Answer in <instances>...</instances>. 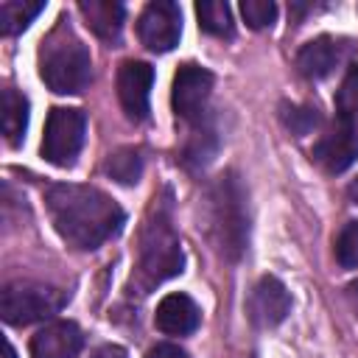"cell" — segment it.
<instances>
[{"label":"cell","mask_w":358,"mask_h":358,"mask_svg":"<svg viewBox=\"0 0 358 358\" xmlns=\"http://www.w3.org/2000/svg\"><path fill=\"white\" fill-rule=\"evenodd\" d=\"M45 201L62 241L84 252H92L109 238H115L126 221L120 204L92 185H73V182L50 185Z\"/></svg>","instance_id":"obj_1"},{"label":"cell","mask_w":358,"mask_h":358,"mask_svg":"<svg viewBox=\"0 0 358 358\" xmlns=\"http://www.w3.org/2000/svg\"><path fill=\"white\" fill-rule=\"evenodd\" d=\"M182 266H185V255L171 218V196L168 193L165 199L154 196L151 213L140 235V260H137V277H134L140 294H148L154 285L176 277Z\"/></svg>","instance_id":"obj_2"},{"label":"cell","mask_w":358,"mask_h":358,"mask_svg":"<svg viewBox=\"0 0 358 358\" xmlns=\"http://www.w3.org/2000/svg\"><path fill=\"white\" fill-rule=\"evenodd\" d=\"M207 235L227 260H238L249 243V210L241 179L227 171L207 193Z\"/></svg>","instance_id":"obj_3"},{"label":"cell","mask_w":358,"mask_h":358,"mask_svg":"<svg viewBox=\"0 0 358 358\" xmlns=\"http://www.w3.org/2000/svg\"><path fill=\"white\" fill-rule=\"evenodd\" d=\"M39 76L59 95H78L92 81V59L87 45L62 20L39 48Z\"/></svg>","instance_id":"obj_4"},{"label":"cell","mask_w":358,"mask_h":358,"mask_svg":"<svg viewBox=\"0 0 358 358\" xmlns=\"http://www.w3.org/2000/svg\"><path fill=\"white\" fill-rule=\"evenodd\" d=\"M64 305H67V294L62 288L34 282V280H14V282H6L0 291V313L8 324H17V327L50 319Z\"/></svg>","instance_id":"obj_5"},{"label":"cell","mask_w":358,"mask_h":358,"mask_svg":"<svg viewBox=\"0 0 358 358\" xmlns=\"http://www.w3.org/2000/svg\"><path fill=\"white\" fill-rule=\"evenodd\" d=\"M87 134V115L76 106H53L45 123L42 157L50 165H73Z\"/></svg>","instance_id":"obj_6"},{"label":"cell","mask_w":358,"mask_h":358,"mask_svg":"<svg viewBox=\"0 0 358 358\" xmlns=\"http://www.w3.org/2000/svg\"><path fill=\"white\" fill-rule=\"evenodd\" d=\"M137 34L140 42L154 50V53H165L171 48L179 45L182 36V11L176 3L171 0H154L143 8L140 20H137Z\"/></svg>","instance_id":"obj_7"},{"label":"cell","mask_w":358,"mask_h":358,"mask_svg":"<svg viewBox=\"0 0 358 358\" xmlns=\"http://www.w3.org/2000/svg\"><path fill=\"white\" fill-rule=\"evenodd\" d=\"M210 92H213V73L201 64H182L173 76V92H171L173 112L190 123L201 120Z\"/></svg>","instance_id":"obj_8"},{"label":"cell","mask_w":358,"mask_h":358,"mask_svg":"<svg viewBox=\"0 0 358 358\" xmlns=\"http://www.w3.org/2000/svg\"><path fill=\"white\" fill-rule=\"evenodd\" d=\"M151 84H154V67L148 62H123L117 70V98L123 112L131 120H145L148 117V98H151Z\"/></svg>","instance_id":"obj_9"},{"label":"cell","mask_w":358,"mask_h":358,"mask_svg":"<svg viewBox=\"0 0 358 358\" xmlns=\"http://www.w3.org/2000/svg\"><path fill=\"white\" fill-rule=\"evenodd\" d=\"M291 313V294L288 288L266 274L257 280V285L252 288V296H249V319L252 324L257 327H277L285 316Z\"/></svg>","instance_id":"obj_10"},{"label":"cell","mask_w":358,"mask_h":358,"mask_svg":"<svg viewBox=\"0 0 358 358\" xmlns=\"http://www.w3.org/2000/svg\"><path fill=\"white\" fill-rule=\"evenodd\" d=\"M84 347V333L70 319H56L45 324L31 338V358H76Z\"/></svg>","instance_id":"obj_11"},{"label":"cell","mask_w":358,"mask_h":358,"mask_svg":"<svg viewBox=\"0 0 358 358\" xmlns=\"http://www.w3.org/2000/svg\"><path fill=\"white\" fill-rule=\"evenodd\" d=\"M316 162L327 171V173H341L347 171L355 159H358V134L352 126L338 123L330 134H324L316 148H313Z\"/></svg>","instance_id":"obj_12"},{"label":"cell","mask_w":358,"mask_h":358,"mask_svg":"<svg viewBox=\"0 0 358 358\" xmlns=\"http://www.w3.org/2000/svg\"><path fill=\"white\" fill-rule=\"evenodd\" d=\"M199 322L201 310L187 294H165L154 313V324L165 336H187L199 327Z\"/></svg>","instance_id":"obj_13"},{"label":"cell","mask_w":358,"mask_h":358,"mask_svg":"<svg viewBox=\"0 0 358 358\" xmlns=\"http://www.w3.org/2000/svg\"><path fill=\"white\" fill-rule=\"evenodd\" d=\"M87 25L92 28L95 36H101L103 42H117L120 31H123V20H126V8L115 0H81L78 3Z\"/></svg>","instance_id":"obj_14"},{"label":"cell","mask_w":358,"mask_h":358,"mask_svg":"<svg viewBox=\"0 0 358 358\" xmlns=\"http://www.w3.org/2000/svg\"><path fill=\"white\" fill-rule=\"evenodd\" d=\"M341 50L330 36H316L310 42H305L296 53V67L305 78H324L333 73V67L338 64Z\"/></svg>","instance_id":"obj_15"},{"label":"cell","mask_w":358,"mask_h":358,"mask_svg":"<svg viewBox=\"0 0 358 358\" xmlns=\"http://www.w3.org/2000/svg\"><path fill=\"white\" fill-rule=\"evenodd\" d=\"M25 129H28V98L14 87H6L3 90V134L11 145H17L25 137Z\"/></svg>","instance_id":"obj_16"},{"label":"cell","mask_w":358,"mask_h":358,"mask_svg":"<svg viewBox=\"0 0 358 358\" xmlns=\"http://www.w3.org/2000/svg\"><path fill=\"white\" fill-rule=\"evenodd\" d=\"M45 11V3H28V0H6L0 3V31L6 36L25 31L36 14Z\"/></svg>","instance_id":"obj_17"},{"label":"cell","mask_w":358,"mask_h":358,"mask_svg":"<svg viewBox=\"0 0 358 358\" xmlns=\"http://www.w3.org/2000/svg\"><path fill=\"white\" fill-rule=\"evenodd\" d=\"M103 171L120 185H137L143 176V157L137 148H117L115 154L106 157Z\"/></svg>","instance_id":"obj_18"},{"label":"cell","mask_w":358,"mask_h":358,"mask_svg":"<svg viewBox=\"0 0 358 358\" xmlns=\"http://www.w3.org/2000/svg\"><path fill=\"white\" fill-rule=\"evenodd\" d=\"M336 115H338V123L355 129L358 123V64H350V70L341 78V87L336 92Z\"/></svg>","instance_id":"obj_19"},{"label":"cell","mask_w":358,"mask_h":358,"mask_svg":"<svg viewBox=\"0 0 358 358\" xmlns=\"http://www.w3.org/2000/svg\"><path fill=\"white\" fill-rule=\"evenodd\" d=\"M196 17H199V28L204 34H213V36H229L232 34V14H229V6L221 0L199 3Z\"/></svg>","instance_id":"obj_20"},{"label":"cell","mask_w":358,"mask_h":358,"mask_svg":"<svg viewBox=\"0 0 358 358\" xmlns=\"http://www.w3.org/2000/svg\"><path fill=\"white\" fill-rule=\"evenodd\" d=\"M336 260L341 268H358V221H347L336 238Z\"/></svg>","instance_id":"obj_21"},{"label":"cell","mask_w":358,"mask_h":358,"mask_svg":"<svg viewBox=\"0 0 358 358\" xmlns=\"http://www.w3.org/2000/svg\"><path fill=\"white\" fill-rule=\"evenodd\" d=\"M241 14L249 28H268L277 20V6L271 0H243Z\"/></svg>","instance_id":"obj_22"},{"label":"cell","mask_w":358,"mask_h":358,"mask_svg":"<svg viewBox=\"0 0 358 358\" xmlns=\"http://www.w3.org/2000/svg\"><path fill=\"white\" fill-rule=\"evenodd\" d=\"M282 123L294 131V134H308L319 126V112L313 106H285L282 109Z\"/></svg>","instance_id":"obj_23"},{"label":"cell","mask_w":358,"mask_h":358,"mask_svg":"<svg viewBox=\"0 0 358 358\" xmlns=\"http://www.w3.org/2000/svg\"><path fill=\"white\" fill-rule=\"evenodd\" d=\"M213 154H215V140H213V131H201V134H196L193 140H190V145H187V151H185V159H187V165H204V162H210L213 159Z\"/></svg>","instance_id":"obj_24"},{"label":"cell","mask_w":358,"mask_h":358,"mask_svg":"<svg viewBox=\"0 0 358 358\" xmlns=\"http://www.w3.org/2000/svg\"><path fill=\"white\" fill-rule=\"evenodd\" d=\"M145 358H190L179 344H157V347H151L148 352H145Z\"/></svg>","instance_id":"obj_25"},{"label":"cell","mask_w":358,"mask_h":358,"mask_svg":"<svg viewBox=\"0 0 358 358\" xmlns=\"http://www.w3.org/2000/svg\"><path fill=\"white\" fill-rule=\"evenodd\" d=\"M90 358H129V352H126L123 347H117V344H103V347H98Z\"/></svg>","instance_id":"obj_26"},{"label":"cell","mask_w":358,"mask_h":358,"mask_svg":"<svg viewBox=\"0 0 358 358\" xmlns=\"http://www.w3.org/2000/svg\"><path fill=\"white\" fill-rule=\"evenodd\" d=\"M347 193H350V199H352V201L358 204V176H355L352 182H350V187H347Z\"/></svg>","instance_id":"obj_27"},{"label":"cell","mask_w":358,"mask_h":358,"mask_svg":"<svg viewBox=\"0 0 358 358\" xmlns=\"http://www.w3.org/2000/svg\"><path fill=\"white\" fill-rule=\"evenodd\" d=\"M6 358H17V352H14V347L6 341Z\"/></svg>","instance_id":"obj_28"}]
</instances>
